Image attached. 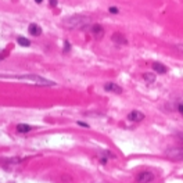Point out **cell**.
<instances>
[{"mask_svg":"<svg viewBox=\"0 0 183 183\" xmlns=\"http://www.w3.org/2000/svg\"><path fill=\"white\" fill-rule=\"evenodd\" d=\"M90 18L83 14H75L64 20V26L68 29H85L90 25Z\"/></svg>","mask_w":183,"mask_h":183,"instance_id":"obj_1","label":"cell"},{"mask_svg":"<svg viewBox=\"0 0 183 183\" xmlns=\"http://www.w3.org/2000/svg\"><path fill=\"white\" fill-rule=\"evenodd\" d=\"M32 130V126L26 125V124H18L17 125V132L18 133H28Z\"/></svg>","mask_w":183,"mask_h":183,"instance_id":"obj_11","label":"cell"},{"mask_svg":"<svg viewBox=\"0 0 183 183\" xmlns=\"http://www.w3.org/2000/svg\"><path fill=\"white\" fill-rule=\"evenodd\" d=\"M175 49H176V50H179L180 53H183V44H176Z\"/></svg>","mask_w":183,"mask_h":183,"instance_id":"obj_15","label":"cell"},{"mask_svg":"<svg viewBox=\"0 0 183 183\" xmlns=\"http://www.w3.org/2000/svg\"><path fill=\"white\" fill-rule=\"evenodd\" d=\"M154 179H155V175H154V172H151V171H143V172H140L139 175L136 176L137 183H151Z\"/></svg>","mask_w":183,"mask_h":183,"instance_id":"obj_4","label":"cell"},{"mask_svg":"<svg viewBox=\"0 0 183 183\" xmlns=\"http://www.w3.org/2000/svg\"><path fill=\"white\" fill-rule=\"evenodd\" d=\"M78 125L79 126H83V128H89V125H87V124H85V122H82V121H78Z\"/></svg>","mask_w":183,"mask_h":183,"instance_id":"obj_16","label":"cell"},{"mask_svg":"<svg viewBox=\"0 0 183 183\" xmlns=\"http://www.w3.org/2000/svg\"><path fill=\"white\" fill-rule=\"evenodd\" d=\"M153 69H154L157 74H161V75L162 74H166V71H168L165 65L161 64V63H154V64H153Z\"/></svg>","mask_w":183,"mask_h":183,"instance_id":"obj_10","label":"cell"},{"mask_svg":"<svg viewBox=\"0 0 183 183\" xmlns=\"http://www.w3.org/2000/svg\"><path fill=\"white\" fill-rule=\"evenodd\" d=\"M28 31H29V33L33 36H39L40 33H42V28H40L39 25H36V24H31V25L28 26Z\"/></svg>","mask_w":183,"mask_h":183,"instance_id":"obj_9","label":"cell"},{"mask_svg":"<svg viewBox=\"0 0 183 183\" xmlns=\"http://www.w3.org/2000/svg\"><path fill=\"white\" fill-rule=\"evenodd\" d=\"M178 111H179L180 114L183 115V104H179V105H178Z\"/></svg>","mask_w":183,"mask_h":183,"instance_id":"obj_18","label":"cell"},{"mask_svg":"<svg viewBox=\"0 0 183 183\" xmlns=\"http://www.w3.org/2000/svg\"><path fill=\"white\" fill-rule=\"evenodd\" d=\"M111 39H112V42H114L115 44H128V40H126V38L122 33H119V32H115L114 35L111 36Z\"/></svg>","mask_w":183,"mask_h":183,"instance_id":"obj_7","label":"cell"},{"mask_svg":"<svg viewBox=\"0 0 183 183\" xmlns=\"http://www.w3.org/2000/svg\"><path fill=\"white\" fill-rule=\"evenodd\" d=\"M36 3H42V2H43V0H35Z\"/></svg>","mask_w":183,"mask_h":183,"instance_id":"obj_20","label":"cell"},{"mask_svg":"<svg viewBox=\"0 0 183 183\" xmlns=\"http://www.w3.org/2000/svg\"><path fill=\"white\" fill-rule=\"evenodd\" d=\"M50 6H57V0H50Z\"/></svg>","mask_w":183,"mask_h":183,"instance_id":"obj_19","label":"cell"},{"mask_svg":"<svg viewBox=\"0 0 183 183\" xmlns=\"http://www.w3.org/2000/svg\"><path fill=\"white\" fill-rule=\"evenodd\" d=\"M18 79H25V81H31V82H35L38 85H42V86H54L56 82L53 81H49L46 78H42L39 75H22V76H18Z\"/></svg>","mask_w":183,"mask_h":183,"instance_id":"obj_2","label":"cell"},{"mask_svg":"<svg viewBox=\"0 0 183 183\" xmlns=\"http://www.w3.org/2000/svg\"><path fill=\"white\" fill-rule=\"evenodd\" d=\"M17 42H18V44H20V46H24V47L31 46V42H29L26 38H22V36H20V38H18Z\"/></svg>","mask_w":183,"mask_h":183,"instance_id":"obj_12","label":"cell"},{"mask_svg":"<svg viewBox=\"0 0 183 183\" xmlns=\"http://www.w3.org/2000/svg\"><path fill=\"white\" fill-rule=\"evenodd\" d=\"M90 32H92V35L96 39H101L104 36V29H103V26L99 25V24H94V25L90 26Z\"/></svg>","mask_w":183,"mask_h":183,"instance_id":"obj_5","label":"cell"},{"mask_svg":"<svg viewBox=\"0 0 183 183\" xmlns=\"http://www.w3.org/2000/svg\"><path fill=\"white\" fill-rule=\"evenodd\" d=\"M165 155L175 161H183V147H172L165 151Z\"/></svg>","mask_w":183,"mask_h":183,"instance_id":"obj_3","label":"cell"},{"mask_svg":"<svg viewBox=\"0 0 183 183\" xmlns=\"http://www.w3.org/2000/svg\"><path fill=\"white\" fill-rule=\"evenodd\" d=\"M108 11H110L111 14H118V13H119V10L117 7H110V8H108Z\"/></svg>","mask_w":183,"mask_h":183,"instance_id":"obj_14","label":"cell"},{"mask_svg":"<svg viewBox=\"0 0 183 183\" xmlns=\"http://www.w3.org/2000/svg\"><path fill=\"white\" fill-rule=\"evenodd\" d=\"M104 89L107 92H111V93H117V94H121L122 93V87L118 86V85H115L112 82H108L104 85Z\"/></svg>","mask_w":183,"mask_h":183,"instance_id":"obj_8","label":"cell"},{"mask_svg":"<svg viewBox=\"0 0 183 183\" xmlns=\"http://www.w3.org/2000/svg\"><path fill=\"white\" fill-rule=\"evenodd\" d=\"M128 119L132 122H142L144 119V114L135 110V111H130L129 114H128Z\"/></svg>","mask_w":183,"mask_h":183,"instance_id":"obj_6","label":"cell"},{"mask_svg":"<svg viewBox=\"0 0 183 183\" xmlns=\"http://www.w3.org/2000/svg\"><path fill=\"white\" fill-rule=\"evenodd\" d=\"M143 78L147 83H154L155 82V75L154 74H150V72H148V74H144Z\"/></svg>","mask_w":183,"mask_h":183,"instance_id":"obj_13","label":"cell"},{"mask_svg":"<svg viewBox=\"0 0 183 183\" xmlns=\"http://www.w3.org/2000/svg\"><path fill=\"white\" fill-rule=\"evenodd\" d=\"M65 46H64V51H68L69 50V49H71V46H69V43H68V42H65Z\"/></svg>","mask_w":183,"mask_h":183,"instance_id":"obj_17","label":"cell"}]
</instances>
